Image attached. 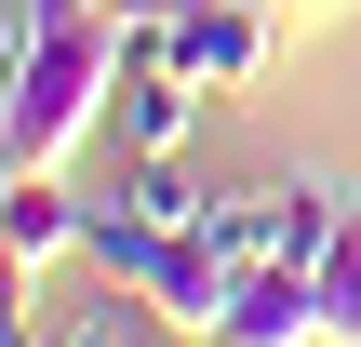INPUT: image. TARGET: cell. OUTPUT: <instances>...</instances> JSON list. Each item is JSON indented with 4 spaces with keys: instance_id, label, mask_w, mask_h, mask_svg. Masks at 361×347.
<instances>
[{
    "instance_id": "obj_1",
    "label": "cell",
    "mask_w": 361,
    "mask_h": 347,
    "mask_svg": "<svg viewBox=\"0 0 361 347\" xmlns=\"http://www.w3.org/2000/svg\"><path fill=\"white\" fill-rule=\"evenodd\" d=\"M121 67H134V13H40V53H27V80L0 94V147H13V174H67L94 134H107V107H121Z\"/></svg>"
},
{
    "instance_id": "obj_2",
    "label": "cell",
    "mask_w": 361,
    "mask_h": 347,
    "mask_svg": "<svg viewBox=\"0 0 361 347\" xmlns=\"http://www.w3.org/2000/svg\"><path fill=\"white\" fill-rule=\"evenodd\" d=\"M361 187L335 174H268V187H228L214 201V241H228V267H322V241L348 227Z\"/></svg>"
},
{
    "instance_id": "obj_3",
    "label": "cell",
    "mask_w": 361,
    "mask_h": 347,
    "mask_svg": "<svg viewBox=\"0 0 361 347\" xmlns=\"http://www.w3.org/2000/svg\"><path fill=\"white\" fill-rule=\"evenodd\" d=\"M134 53H161V67H188L201 94H241V80H268V53H281V13L268 0H214V13H134Z\"/></svg>"
},
{
    "instance_id": "obj_4",
    "label": "cell",
    "mask_w": 361,
    "mask_h": 347,
    "mask_svg": "<svg viewBox=\"0 0 361 347\" xmlns=\"http://www.w3.org/2000/svg\"><path fill=\"white\" fill-rule=\"evenodd\" d=\"M201 107H214V94H201L188 67H161V53H134V67H121V107H107V147H121V160H174Z\"/></svg>"
},
{
    "instance_id": "obj_5",
    "label": "cell",
    "mask_w": 361,
    "mask_h": 347,
    "mask_svg": "<svg viewBox=\"0 0 361 347\" xmlns=\"http://www.w3.org/2000/svg\"><path fill=\"white\" fill-rule=\"evenodd\" d=\"M214 347H335L322 334V281H308V267H241Z\"/></svg>"
},
{
    "instance_id": "obj_6",
    "label": "cell",
    "mask_w": 361,
    "mask_h": 347,
    "mask_svg": "<svg viewBox=\"0 0 361 347\" xmlns=\"http://www.w3.org/2000/svg\"><path fill=\"white\" fill-rule=\"evenodd\" d=\"M0 241H13L27 267H67V254H94V201H80L67 174H13V201H0Z\"/></svg>"
},
{
    "instance_id": "obj_7",
    "label": "cell",
    "mask_w": 361,
    "mask_h": 347,
    "mask_svg": "<svg viewBox=\"0 0 361 347\" xmlns=\"http://www.w3.org/2000/svg\"><path fill=\"white\" fill-rule=\"evenodd\" d=\"M54 347H161V308H147V294H121V281H107V294H94V308H67V321H54Z\"/></svg>"
},
{
    "instance_id": "obj_8",
    "label": "cell",
    "mask_w": 361,
    "mask_h": 347,
    "mask_svg": "<svg viewBox=\"0 0 361 347\" xmlns=\"http://www.w3.org/2000/svg\"><path fill=\"white\" fill-rule=\"evenodd\" d=\"M308 281H322V334L348 347V334H361V201H348V227L322 241V267H308Z\"/></svg>"
},
{
    "instance_id": "obj_9",
    "label": "cell",
    "mask_w": 361,
    "mask_h": 347,
    "mask_svg": "<svg viewBox=\"0 0 361 347\" xmlns=\"http://www.w3.org/2000/svg\"><path fill=\"white\" fill-rule=\"evenodd\" d=\"M121 201H134V214H161V227H201V214H214L174 160H121Z\"/></svg>"
},
{
    "instance_id": "obj_10",
    "label": "cell",
    "mask_w": 361,
    "mask_h": 347,
    "mask_svg": "<svg viewBox=\"0 0 361 347\" xmlns=\"http://www.w3.org/2000/svg\"><path fill=\"white\" fill-rule=\"evenodd\" d=\"M27 53H40V0H0V94L27 80Z\"/></svg>"
},
{
    "instance_id": "obj_11",
    "label": "cell",
    "mask_w": 361,
    "mask_h": 347,
    "mask_svg": "<svg viewBox=\"0 0 361 347\" xmlns=\"http://www.w3.org/2000/svg\"><path fill=\"white\" fill-rule=\"evenodd\" d=\"M40 13H54V27H67V13H134V0H40Z\"/></svg>"
},
{
    "instance_id": "obj_12",
    "label": "cell",
    "mask_w": 361,
    "mask_h": 347,
    "mask_svg": "<svg viewBox=\"0 0 361 347\" xmlns=\"http://www.w3.org/2000/svg\"><path fill=\"white\" fill-rule=\"evenodd\" d=\"M134 13H147V27H161V13H214V0H134Z\"/></svg>"
},
{
    "instance_id": "obj_13",
    "label": "cell",
    "mask_w": 361,
    "mask_h": 347,
    "mask_svg": "<svg viewBox=\"0 0 361 347\" xmlns=\"http://www.w3.org/2000/svg\"><path fill=\"white\" fill-rule=\"evenodd\" d=\"M295 13H361V0H295Z\"/></svg>"
},
{
    "instance_id": "obj_14",
    "label": "cell",
    "mask_w": 361,
    "mask_h": 347,
    "mask_svg": "<svg viewBox=\"0 0 361 347\" xmlns=\"http://www.w3.org/2000/svg\"><path fill=\"white\" fill-rule=\"evenodd\" d=\"M348 347H361V334H348Z\"/></svg>"
}]
</instances>
